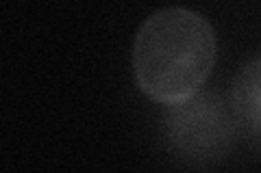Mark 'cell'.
Wrapping results in <instances>:
<instances>
[{
	"mask_svg": "<svg viewBox=\"0 0 261 173\" xmlns=\"http://www.w3.org/2000/svg\"><path fill=\"white\" fill-rule=\"evenodd\" d=\"M163 136L174 158L190 167H214L231 154L240 136L231 100L218 93H194L183 102L168 104Z\"/></svg>",
	"mask_w": 261,
	"mask_h": 173,
	"instance_id": "7a4b0ae2",
	"label": "cell"
},
{
	"mask_svg": "<svg viewBox=\"0 0 261 173\" xmlns=\"http://www.w3.org/2000/svg\"><path fill=\"white\" fill-rule=\"evenodd\" d=\"M214 26L190 9L152 13L133 44L135 82L159 104L183 102L198 93L216 65Z\"/></svg>",
	"mask_w": 261,
	"mask_h": 173,
	"instance_id": "6da1fadb",
	"label": "cell"
},
{
	"mask_svg": "<svg viewBox=\"0 0 261 173\" xmlns=\"http://www.w3.org/2000/svg\"><path fill=\"white\" fill-rule=\"evenodd\" d=\"M231 106L240 136L261 154V54L242 65L231 89Z\"/></svg>",
	"mask_w": 261,
	"mask_h": 173,
	"instance_id": "3957f363",
	"label": "cell"
}]
</instances>
